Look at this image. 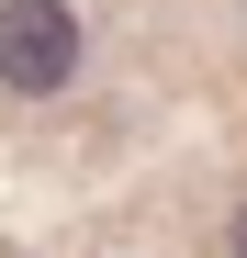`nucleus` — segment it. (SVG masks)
Masks as SVG:
<instances>
[{"mask_svg":"<svg viewBox=\"0 0 247 258\" xmlns=\"http://www.w3.org/2000/svg\"><path fill=\"white\" fill-rule=\"evenodd\" d=\"M225 258H247V202H236V225H225Z\"/></svg>","mask_w":247,"mask_h":258,"instance_id":"nucleus-2","label":"nucleus"},{"mask_svg":"<svg viewBox=\"0 0 247 258\" xmlns=\"http://www.w3.org/2000/svg\"><path fill=\"white\" fill-rule=\"evenodd\" d=\"M68 79H79V12L68 0H0V90L56 101Z\"/></svg>","mask_w":247,"mask_h":258,"instance_id":"nucleus-1","label":"nucleus"}]
</instances>
